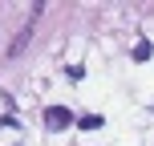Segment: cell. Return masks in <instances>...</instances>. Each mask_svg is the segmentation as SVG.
Masks as SVG:
<instances>
[{
	"mask_svg": "<svg viewBox=\"0 0 154 146\" xmlns=\"http://www.w3.org/2000/svg\"><path fill=\"white\" fill-rule=\"evenodd\" d=\"M154 57V45L150 41H138V45H134V61H150Z\"/></svg>",
	"mask_w": 154,
	"mask_h": 146,
	"instance_id": "cell-2",
	"label": "cell"
},
{
	"mask_svg": "<svg viewBox=\"0 0 154 146\" xmlns=\"http://www.w3.org/2000/svg\"><path fill=\"white\" fill-rule=\"evenodd\" d=\"M77 122H81V130H97V126H101V118H97V114H81Z\"/></svg>",
	"mask_w": 154,
	"mask_h": 146,
	"instance_id": "cell-3",
	"label": "cell"
},
{
	"mask_svg": "<svg viewBox=\"0 0 154 146\" xmlns=\"http://www.w3.org/2000/svg\"><path fill=\"white\" fill-rule=\"evenodd\" d=\"M45 126H49V130H69V126H73V114L65 106H49L45 110Z\"/></svg>",
	"mask_w": 154,
	"mask_h": 146,
	"instance_id": "cell-1",
	"label": "cell"
}]
</instances>
